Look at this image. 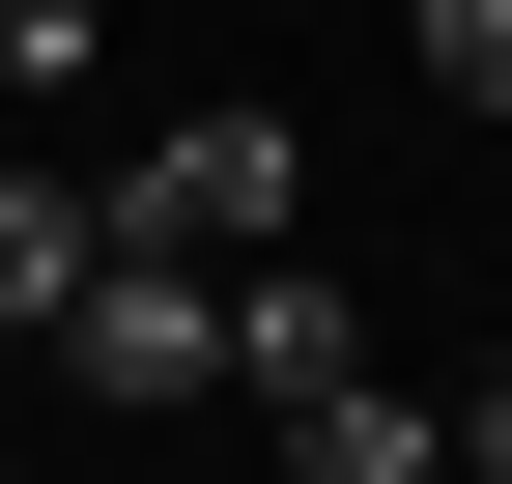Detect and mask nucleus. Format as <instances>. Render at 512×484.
Segmentation results:
<instances>
[{"instance_id":"nucleus-7","label":"nucleus","mask_w":512,"mask_h":484,"mask_svg":"<svg viewBox=\"0 0 512 484\" xmlns=\"http://www.w3.org/2000/svg\"><path fill=\"white\" fill-rule=\"evenodd\" d=\"M0 484H29V456H0Z\"/></svg>"},{"instance_id":"nucleus-5","label":"nucleus","mask_w":512,"mask_h":484,"mask_svg":"<svg viewBox=\"0 0 512 484\" xmlns=\"http://www.w3.org/2000/svg\"><path fill=\"white\" fill-rule=\"evenodd\" d=\"M399 57H427V114H512V0H399Z\"/></svg>"},{"instance_id":"nucleus-2","label":"nucleus","mask_w":512,"mask_h":484,"mask_svg":"<svg viewBox=\"0 0 512 484\" xmlns=\"http://www.w3.org/2000/svg\"><path fill=\"white\" fill-rule=\"evenodd\" d=\"M285 200H313V143H285V114H171V143L114 171L86 228H171V257H285Z\"/></svg>"},{"instance_id":"nucleus-6","label":"nucleus","mask_w":512,"mask_h":484,"mask_svg":"<svg viewBox=\"0 0 512 484\" xmlns=\"http://www.w3.org/2000/svg\"><path fill=\"white\" fill-rule=\"evenodd\" d=\"M86 29L114 0H0V86H86Z\"/></svg>"},{"instance_id":"nucleus-1","label":"nucleus","mask_w":512,"mask_h":484,"mask_svg":"<svg viewBox=\"0 0 512 484\" xmlns=\"http://www.w3.org/2000/svg\"><path fill=\"white\" fill-rule=\"evenodd\" d=\"M57 371L143 428V399H228V257H171V228H86V285H57Z\"/></svg>"},{"instance_id":"nucleus-4","label":"nucleus","mask_w":512,"mask_h":484,"mask_svg":"<svg viewBox=\"0 0 512 484\" xmlns=\"http://www.w3.org/2000/svg\"><path fill=\"white\" fill-rule=\"evenodd\" d=\"M57 285H86V171L0 143V342H57Z\"/></svg>"},{"instance_id":"nucleus-3","label":"nucleus","mask_w":512,"mask_h":484,"mask_svg":"<svg viewBox=\"0 0 512 484\" xmlns=\"http://www.w3.org/2000/svg\"><path fill=\"white\" fill-rule=\"evenodd\" d=\"M285 484H456V456H427V399H399V371L342 342V371L285 399Z\"/></svg>"}]
</instances>
